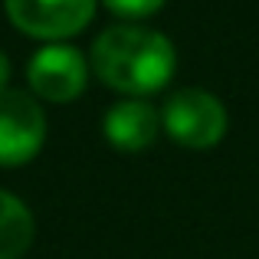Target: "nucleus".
Returning <instances> with one entry per match:
<instances>
[{
  "mask_svg": "<svg viewBox=\"0 0 259 259\" xmlns=\"http://www.w3.org/2000/svg\"><path fill=\"white\" fill-rule=\"evenodd\" d=\"M92 69L102 82L121 89V92L141 95L154 92L174 76L177 53L174 43L161 30L145 23H112L92 39Z\"/></svg>",
  "mask_w": 259,
  "mask_h": 259,
  "instance_id": "nucleus-1",
  "label": "nucleus"
},
{
  "mask_svg": "<svg viewBox=\"0 0 259 259\" xmlns=\"http://www.w3.org/2000/svg\"><path fill=\"white\" fill-rule=\"evenodd\" d=\"M161 125L181 145L207 148V145H217L223 138V132H227V108L207 89L184 85L164 99Z\"/></svg>",
  "mask_w": 259,
  "mask_h": 259,
  "instance_id": "nucleus-2",
  "label": "nucleus"
},
{
  "mask_svg": "<svg viewBox=\"0 0 259 259\" xmlns=\"http://www.w3.org/2000/svg\"><path fill=\"white\" fill-rule=\"evenodd\" d=\"M46 138V115L23 89L0 92V164H23Z\"/></svg>",
  "mask_w": 259,
  "mask_h": 259,
  "instance_id": "nucleus-3",
  "label": "nucleus"
},
{
  "mask_svg": "<svg viewBox=\"0 0 259 259\" xmlns=\"http://www.w3.org/2000/svg\"><path fill=\"white\" fill-rule=\"evenodd\" d=\"M26 79H30L33 92L53 102H69L85 89L89 66L82 50L69 43H46L33 53L30 66H26Z\"/></svg>",
  "mask_w": 259,
  "mask_h": 259,
  "instance_id": "nucleus-4",
  "label": "nucleus"
},
{
  "mask_svg": "<svg viewBox=\"0 0 259 259\" xmlns=\"http://www.w3.org/2000/svg\"><path fill=\"white\" fill-rule=\"evenodd\" d=\"M7 17L30 36L59 43L92 20L95 0H4Z\"/></svg>",
  "mask_w": 259,
  "mask_h": 259,
  "instance_id": "nucleus-5",
  "label": "nucleus"
},
{
  "mask_svg": "<svg viewBox=\"0 0 259 259\" xmlns=\"http://www.w3.org/2000/svg\"><path fill=\"white\" fill-rule=\"evenodd\" d=\"M102 128H105V138L112 145L125 148V151H138V148H148L154 141V135L161 128V112L151 102L128 95L105 112Z\"/></svg>",
  "mask_w": 259,
  "mask_h": 259,
  "instance_id": "nucleus-6",
  "label": "nucleus"
},
{
  "mask_svg": "<svg viewBox=\"0 0 259 259\" xmlns=\"http://www.w3.org/2000/svg\"><path fill=\"white\" fill-rule=\"evenodd\" d=\"M33 243V213L17 194L0 187V259H17Z\"/></svg>",
  "mask_w": 259,
  "mask_h": 259,
  "instance_id": "nucleus-7",
  "label": "nucleus"
},
{
  "mask_svg": "<svg viewBox=\"0 0 259 259\" xmlns=\"http://www.w3.org/2000/svg\"><path fill=\"white\" fill-rule=\"evenodd\" d=\"M105 4L121 17H145V13H154L164 0H105Z\"/></svg>",
  "mask_w": 259,
  "mask_h": 259,
  "instance_id": "nucleus-8",
  "label": "nucleus"
},
{
  "mask_svg": "<svg viewBox=\"0 0 259 259\" xmlns=\"http://www.w3.org/2000/svg\"><path fill=\"white\" fill-rule=\"evenodd\" d=\"M7 82H10V59H7V53L0 50V92L7 89Z\"/></svg>",
  "mask_w": 259,
  "mask_h": 259,
  "instance_id": "nucleus-9",
  "label": "nucleus"
}]
</instances>
